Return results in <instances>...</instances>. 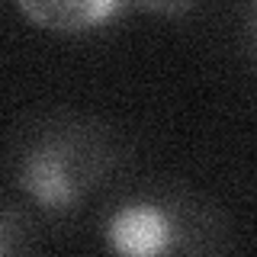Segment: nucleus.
<instances>
[{
	"label": "nucleus",
	"mask_w": 257,
	"mask_h": 257,
	"mask_svg": "<svg viewBox=\"0 0 257 257\" xmlns=\"http://www.w3.org/2000/svg\"><path fill=\"white\" fill-rule=\"evenodd\" d=\"M39 235H42V222L36 212L13 196H0V257H16L29 254L39 247Z\"/></svg>",
	"instance_id": "nucleus-4"
},
{
	"label": "nucleus",
	"mask_w": 257,
	"mask_h": 257,
	"mask_svg": "<svg viewBox=\"0 0 257 257\" xmlns=\"http://www.w3.org/2000/svg\"><path fill=\"white\" fill-rule=\"evenodd\" d=\"M96 241L119 257L222 254L231 241V219L187 183H116L96 203Z\"/></svg>",
	"instance_id": "nucleus-2"
},
{
	"label": "nucleus",
	"mask_w": 257,
	"mask_h": 257,
	"mask_svg": "<svg viewBox=\"0 0 257 257\" xmlns=\"http://www.w3.org/2000/svg\"><path fill=\"white\" fill-rule=\"evenodd\" d=\"M199 7H203V0H132V10L161 16V20H183Z\"/></svg>",
	"instance_id": "nucleus-5"
},
{
	"label": "nucleus",
	"mask_w": 257,
	"mask_h": 257,
	"mask_svg": "<svg viewBox=\"0 0 257 257\" xmlns=\"http://www.w3.org/2000/svg\"><path fill=\"white\" fill-rule=\"evenodd\" d=\"M29 26L61 39H84L109 29L132 10V0H16Z\"/></svg>",
	"instance_id": "nucleus-3"
},
{
	"label": "nucleus",
	"mask_w": 257,
	"mask_h": 257,
	"mask_svg": "<svg viewBox=\"0 0 257 257\" xmlns=\"http://www.w3.org/2000/svg\"><path fill=\"white\" fill-rule=\"evenodd\" d=\"M128 139L112 122L71 106L36 112L7 142L4 177L42 225H61L96 206L122 180Z\"/></svg>",
	"instance_id": "nucleus-1"
}]
</instances>
